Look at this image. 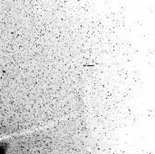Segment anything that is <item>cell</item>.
Listing matches in <instances>:
<instances>
[{"label": "cell", "instance_id": "1", "mask_svg": "<svg viewBox=\"0 0 155 154\" xmlns=\"http://www.w3.org/2000/svg\"><path fill=\"white\" fill-rule=\"evenodd\" d=\"M5 151H6V145L0 143V154H5Z\"/></svg>", "mask_w": 155, "mask_h": 154}]
</instances>
